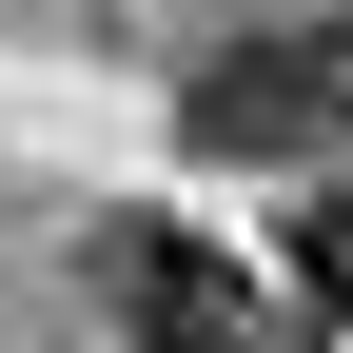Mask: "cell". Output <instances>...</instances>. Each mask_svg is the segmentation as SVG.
<instances>
[{"instance_id":"obj_3","label":"cell","mask_w":353,"mask_h":353,"mask_svg":"<svg viewBox=\"0 0 353 353\" xmlns=\"http://www.w3.org/2000/svg\"><path fill=\"white\" fill-rule=\"evenodd\" d=\"M294 275H314V314H353V176H334L314 216H294Z\"/></svg>"},{"instance_id":"obj_1","label":"cell","mask_w":353,"mask_h":353,"mask_svg":"<svg viewBox=\"0 0 353 353\" xmlns=\"http://www.w3.org/2000/svg\"><path fill=\"white\" fill-rule=\"evenodd\" d=\"M176 138L196 157H334L353 138V20H236L176 59Z\"/></svg>"},{"instance_id":"obj_2","label":"cell","mask_w":353,"mask_h":353,"mask_svg":"<svg viewBox=\"0 0 353 353\" xmlns=\"http://www.w3.org/2000/svg\"><path fill=\"white\" fill-rule=\"evenodd\" d=\"M99 294L138 314V353H255V275H236L216 236H176V216L99 236Z\"/></svg>"}]
</instances>
